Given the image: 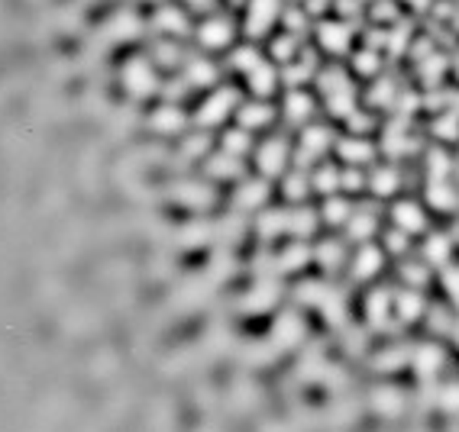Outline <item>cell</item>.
Returning a JSON list of instances; mask_svg holds the SVG:
<instances>
[{"label":"cell","instance_id":"obj_1","mask_svg":"<svg viewBox=\"0 0 459 432\" xmlns=\"http://www.w3.org/2000/svg\"><path fill=\"white\" fill-rule=\"evenodd\" d=\"M123 87H127L130 97H149V94H156L159 87V77H156V68L146 62V58H130L123 65Z\"/></svg>","mask_w":459,"mask_h":432},{"label":"cell","instance_id":"obj_2","mask_svg":"<svg viewBox=\"0 0 459 432\" xmlns=\"http://www.w3.org/2000/svg\"><path fill=\"white\" fill-rule=\"evenodd\" d=\"M236 104H240V94H236L233 87H220V91H213L211 97L201 104L194 119H198V126H217L230 117V110H233Z\"/></svg>","mask_w":459,"mask_h":432},{"label":"cell","instance_id":"obj_3","mask_svg":"<svg viewBox=\"0 0 459 432\" xmlns=\"http://www.w3.org/2000/svg\"><path fill=\"white\" fill-rule=\"evenodd\" d=\"M278 0H249V10H246V36H253V39H259V36H265L272 29V23H275L278 16Z\"/></svg>","mask_w":459,"mask_h":432},{"label":"cell","instance_id":"obj_4","mask_svg":"<svg viewBox=\"0 0 459 432\" xmlns=\"http://www.w3.org/2000/svg\"><path fill=\"white\" fill-rule=\"evenodd\" d=\"M198 39L204 49H223V45H230V39H233V23L226 20V16H211V20L201 23Z\"/></svg>","mask_w":459,"mask_h":432},{"label":"cell","instance_id":"obj_5","mask_svg":"<svg viewBox=\"0 0 459 432\" xmlns=\"http://www.w3.org/2000/svg\"><path fill=\"white\" fill-rule=\"evenodd\" d=\"M285 161H288V146L282 139L262 142L259 152H255V165H259L262 175H282Z\"/></svg>","mask_w":459,"mask_h":432},{"label":"cell","instance_id":"obj_6","mask_svg":"<svg viewBox=\"0 0 459 432\" xmlns=\"http://www.w3.org/2000/svg\"><path fill=\"white\" fill-rule=\"evenodd\" d=\"M304 335V326L295 313H282V320L272 326V345L275 349H291L297 339Z\"/></svg>","mask_w":459,"mask_h":432},{"label":"cell","instance_id":"obj_7","mask_svg":"<svg viewBox=\"0 0 459 432\" xmlns=\"http://www.w3.org/2000/svg\"><path fill=\"white\" fill-rule=\"evenodd\" d=\"M275 297H278V287L272 284V281H259V284L243 297V310H246V313H265V310H272Z\"/></svg>","mask_w":459,"mask_h":432},{"label":"cell","instance_id":"obj_8","mask_svg":"<svg viewBox=\"0 0 459 432\" xmlns=\"http://www.w3.org/2000/svg\"><path fill=\"white\" fill-rule=\"evenodd\" d=\"M149 126H152L156 133H162V136L181 133V129H184V113L178 110L175 104H162L156 113H152V119H149Z\"/></svg>","mask_w":459,"mask_h":432},{"label":"cell","instance_id":"obj_9","mask_svg":"<svg viewBox=\"0 0 459 432\" xmlns=\"http://www.w3.org/2000/svg\"><path fill=\"white\" fill-rule=\"evenodd\" d=\"M327 142H330V133H327L324 126H314V129H307V133H304V139H301L297 165H311V161L327 148Z\"/></svg>","mask_w":459,"mask_h":432},{"label":"cell","instance_id":"obj_10","mask_svg":"<svg viewBox=\"0 0 459 432\" xmlns=\"http://www.w3.org/2000/svg\"><path fill=\"white\" fill-rule=\"evenodd\" d=\"M152 26L165 36H184L188 33V16H184L178 7H162L156 16H152Z\"/></svg>","mask_w":459,"mask_h":432},{"label":"cell","instance_id":"obj_11","mask_svg":"<svg viewBox=\"0 0 459 432\" xmlns=\"http://www.w3.org/2000/svg\"><path fill=\"white\" fill-rule=\"evenodd\" d=\"M265 197H269V188L262 181H243L240 190L233 194V203H236V210H255L265 203Z\"/></svg>","mask_w":459,"mask_h":432},{"label":"cell","instance_id":"obj_12","mask_svg":"<svg viewBox=\"0 0 459 432\" xmlns=\"http://www.w3.org/2000/svg\"><path fill=\"white\" fill-rule=\"evenodd\" d=\"M175 197H178L181 203H188V207H194V210H201V207H207V203H213V190L204 188V184H198V181H184V184H178V188H175Z\"/></svg>","mask_w":459,"mask_h":432},{"label":"cell","instance_id":"obj_13","mask_svg":"<svg viewBox=\"0 0 459 432\" xmlns=\"http://www.w3.org/2000/svg\"><path fill=\"white\" fill-rule=\"evenodd\" d=\"M411 362H414V371L421 377H431L440 371V364H443V352L437 349V345H421V349L411 355Z\"/></svg>","mask_w":459,"mask_h":432},{"label":"cell","instance_id":"obj_14","mask_svg":"<svg viewBox=\"0 0 459 432\" xmlns=\"http://www.w3.org/2000/svg\"><path fill=\"white\" fill-rule=\"evenodd\" d=\"M246 77H249V87H253V94H259V97H265V94L275 91V71L262 62V58L246 71Z\"/></svg>","mask_w":459,"mask_h":432},{"label":"cell","instance_id":"obj_15","mask_svg":"<svg viewBox=\"0 0 459 432\" xmlns=\"http://www.w3.org/2000/svg\"><path fill=\"white\" fill-rule=\"evenodd\" d=\"M401 406H404V400L395 387H379V391L372 394V410L381 413V416H398Z\"/></svg>","mask_w":459,"mask_h":432},{"label":"cell","instance_id":"obj_16","mask_svg":"<svg viewBox=\"0 0 459 432\" xmlns=\"http://www.w3.org/2000/svg\"><path fill=\"white\" fill-rule=\"evenodd\" d=\"M207 175L211 178H240L243 175V165L236 155L223 152V155H213L211 161H207Z\"/></svg>","mask_w":459,"mask_h":432},{"label":"cell","instance_id":"obj_17","mask_svg":"<svg viewBox=\"0 0 459 432\" xmlns=\"http://www.w3.org/2000/svg\"><path fill=\"white\" fill-rule=\"evenodd\" d=\"M104 33L110 36V39H133V36H139V20H136L133 14H117L104 26Z\"/></svg>","mask_w":459,"mask_h":432},{"label":"cell","instance_id":"obj_18","mask_svg":"<svg viewBox=\"0 0 459 432\" xmlns=\"http://www.w3.org/2000/svg\"><path fill=\"white\" fill-rule=\"evenodd\" d=\"M184 77H188V84H194V87H211V84L217 81V68H213L211 62H204V58H191Z\"/></svg>","mask_w":459,"mask_h":432},{"label":"cell","instance_id":"obj_19","mask_svg":"<svg viewBox=\"0 0 459 432\" xmlns=\"http://www.w3.org/2000/svg\"><path fill=\"white\" fill-rule=\"evenodd\" d=\"M265 123H272V110L265 104L240 107V126H243V129H262Z\"/></svg>","mask_w":459,"mask_h":432},{"label":"cell","instance_id":"obj_20","mask_svg":"<svg viewBox=\"0 0 459 432\" xmlns=\"http://www.w3.org/2000/svg\"><path fill=\"white\" fill-rule=\"evenodd\" d=\"M307 261H311V252L304 249V245H288V249L275 258V268L278 271H297V268H304Z\"/></svg>","mask_w":459,"mask_h":432},{"label":"cell","instance_id":"obj_21","mask_svg":"<svg viewBox=\"0 0 459 432\" xmlns=\"http://www.w3.org/2000/svg\"><path fill=\"white\" fill-rule=\"evenodd\" d=\"M395 223L401 226L404 232H417V230H424V213H421V207H414V203H398Z\"/></svg>","mask_w":459,"mask_h":432},{"label":"cell","instance_id":"obj_22","mask_svg":"<svg viewBox=\"0 0 459 432\" xmlns=\"http://www.w3.org/2000/svg\"><path fill=\"white\" fill-rule=\"evenodd\" d=\"M381 268V252L379 249H362L353 261V274L356 278H372L375 271Z\"/></svg>","mask_w":459,"mask_h":432},{"label":"cell","instance_id":"obj_23","mask_svg":"<svg viewBox=\"0 0 459 432\" xmlns=\"http://www.w3.org/2000/svg\"><path fill=\"white\" fill-rule=\"evenodd\" d=\"M285 117L291 119V123H301V119L311 117V97L301 91H291L288 94V104H285Z\"/></svg>","mask_w":459,"mask_h":432},{"label":"cell","instance_id":"obj_24","mask_svg":"<svg viewBox=\"0 0 459 432\" xmlns=\"http://www.w3.org/2000/svg\"><path fill=\"white\" fill-rule=\"evenodd\" d=\"M389 310H391V300L389 293H372L369 297V320H372V326H385V320H389Z\"/></svg>","mask_w":459,"mask_h":432},{"label":"cell","instance_id":"obj_25","mask_svg":"<svg viewBox=\"0 0 459 432\" xmlns=\"http://www.w3.org/2000/svg\"><path fill=\"white\" fill-rule=\"evenodd\" d=\"M223 152L236 155V158L249 152V133L243 129V126H240V129H230V133L223 136Z\"/></svg>","mask_w":459,"mask_h":432},{"label":"cell","instance_id":"obj_26","mask_svg":"<svg viewBox=\"0 0 459 432\" xmlns=\"http://www.w3.org/2000/svg\"><path fill=\"white\" fill-rule=\"evenodd\" d=\"M288 232L291 236H311L314 232V216L307 210H295L288 213Z\"/></svg>","mask_w":459,"mask_h":432},{"label":"cell","instance_id":"obj_27","mask_svg":"<svg viewBox=\"0 0 459 432\" xmlns=\"http://www.w3.org/2000/svg\"><path fill=\"white\" fill-rule=\"evenodd\" d=\"M317 258H320V265H324L327 271H333V268L343 265V245L339 242H324L317 249Z\"/></svg>","mask_w":459,"mask_h":432},{"label":"cell","instance_id":"obj_28","mask_svg":"<svg viewBox=\"0 0 459 432\" xmlns=\"http://www.w3.org/2000/svg\"><path fill=\"white\" fill-rule=\"evenodd\" d=\"M282 230H288V213H265L259 220V232L265 239H272V236H278Z\"/></svg>","mask_w":459,"mask_h":432},{"label":"cell","instance_id":"obj_29","mask_svg":"<svg viewBox=\"0 0 459 432\" xmlns=\"http://www.w3.org/2000/svg\"><path fill=\"white\" fill-rule=\"evenodd\" d=\"M339 152H343V158H347L349 165H362V161L372 158V146H366V142H343Z\"/></svg>","mask_w":459,"mask_h":432},{"label":"cell","instance_id":"obj_30","mask_svg":"<svg viewBox=\"0 0 459 432\" xmlns=\"http://www.w3.org/2000/svg\"><path fill=\"white\" fill-rule=\"evenodd\" d=\"M404 362H411L408 349H391V352H381L379 362H375V368L379 371H395V368H401Z\"/></svg>","mask_w":459,"mask_h":432},{"label":"cell","instance_id":"obj_31","mask_svg":"<svg viewBox=\"0 0 459 432\" xmlns=\"http://www.w3.org/2000/svg\"><path fill=\"white\" fill-rule=\"evenodd\" d=\"M421 307H424V300L417 297V293H401V297H398V313H401V320H417V316H421Z\"/></svg>","mask_w":459,"mask_h":432},{"label":"cell","instance_id":"obj_32","mask_svg":"<svg viewBox=\"0 0 459 432\" xmlns=\"http://www.w3.org/2000/svg\"><path fill=\"white\" fill-rule=\"evenodd\" d=\"M395 188H398V175L391 171V168H381V171H375L372 175V190L375 194H391Z\"/></svg>","mask_w":459,"mask_h":432},{"label":"cell","instance_id":"obj_33","mask_svg":"<svg viewBox=\"0 0 459 432\" xmlns=\"http://www.w3.org/2000/svg\"><path fill=\"white\" fill-rule=\"evenodd\" d=\"M314 188L320 190V194H330V190L339 188V171H333V168H320L317 178H314Z\"/></svg>","mask_w":459,"mask_h":432},{"label":"cell","instance_id":"obj_34","mask_svg":"<svg viewBox=\"0 0 459 432\" xmlns=\"http://www.w3.org/2000/svg\"><path fill=\"white\" fill-rule=\"evenodd\" d=\"M320 39H324V45H327V49H343V45H347V29L339 26V23H337V26H333V23H330V26H324V33H320Z\"/></svg>","mask_w":459,"mask_h":432},{"label":"cell","instance_id":"obj_35","mask_svg":"<svg viewBox=\"0 0 459 432\" xmlns=\"http://www.w3.org/2000/svg\"><path fill=\"white\" fill-rule=\"evenodd\" d=\"M304 194H307V178H304L301 171H295V175L285 181V197H291V200H301Z\"/></svg>","mask_w":459,"mask_h":432},{"label":"cell","instance_id":"obj_36","mask_svg":"<svg viewBox=\"0 0 459 432\" xmlns=\"http://www.w3.org/2000/svg\"><path fill=\"white\" fill-rule=\"evenodd\" d=\"M369 232H372V216L369 213H359L349 220V236L353 239H369Z\"/></svg>","mask_w":459,"mask_h":432},{"label":"cell","instance_id":"obj_37","mask_svg":"<svg viewBox=\"0 0 459 432\" xmlns=\"http://www.w3.org/2000/svg\"><path fill=\"white\" fill-rule=\"evenodd\" d=\"M324 216H327V223H343V220L349 216V203L330 200V203H327V210H324Z\"/></svg>","mask_w":459,"mask_h":432},{"label":"cell","instance_id":"obj_38","mask_svg":"<svg viewBox=\"0 0 459 432\" xmlns=\"http://www.w3.org/2000/svg\"><path fill=\"white\" fill-rule=\"evenodd\" d=\"M446 255H450V242L446 239H431L427 242V258L431 261H446Z\"/></svg>","mask_w":459,"mask_h":432},{"label":"cell","instance_id":"obj_39","mask_svg":"<svg viewBox=\"0 0 459 432\" xmlns=\"http://www.w3.org/2000/svg\"><path fill=\"white\" fill-rule=\"evenodd\" d=\"M156 62H162V65H178V62H181V52H178L175 45H172V42H162V45L156 49Z\"/></svg>","mask_w":459,"mask_h":432},{"label":"cell","instance_id":"obj_40","mask_svg":"<svg viewBox=\"0 0 459 432\" xmlns=\"http://www.w3.org/2000/svg\"><path fill=\"white\" fill-rule=\"evenodd\" d=\"M440 404H443V410L459 413V384H450V387L440 394Z\"/></svg>","mask_w":459,"mask_h":432},{"label":"cell","instance_id":"obj_41","mask_svg":"<svg viewBox=\"0 0 459 432\" xmlns=\"http://www.w3.org/2000/svg\"><path fill=\"white\" fill-rule=\"evenodd\" d=\"M204 148H207V139H204V136H194V139L184 142V155H188V158H198V155L204 152Z\"/></svg>","mask_w":459,"mask_h":432},{"label":"cell","instance_id":"obj_42","mask_svg":"<svg viewBox=\"0 0 459 432\" xmlns=\"http://www.w3.org/2000/svg\"><path fill=\"white\" fill-rule=\"evenodd\" d=\"M291 49H295V39H291V36H285V39L275 42V55L278 58H291Z\"/></svg>","mask_w":459,"mask_h":432},{"label":"cell","instance_id":"obj_43","mask_svg":"<svg viewBox=\"0 0 459 432\" xmlns=\"http://www.w3.org/2000/svg\"><path fill=\"white\" fill-rule=\"evenodd\" d=\"M339 181H343V188H349V190H359L362 188V175H359V171H347V175H339Z\"/></svg>","mask_w":459,"mask_h":432},{"label":"cell","instance_id":"obj_44","mask_svg":"<svg viewBox=\"0 0 459 432\" xmlns=\"http://www.w3.org/2000/svg\"><path fill=\"white\" fill-rule=\"evenodd\" d=\"M404 278L408 281H414V284H424V268H417V265H404Z\"/></svg>","mask_w":459,"mask_h":432},{"label":"cell","instance_id":"obj_45","mask_svg":"<svg viewBox=\"0 0 459 432\" xmlns=\"http://www.w3.org/2000/svg\"><path fill=\"white\" fill-rule=\"evenodd\" d=\"M191 10H198V14H211L213 7H217V0H188Z\"/></svg>","mask_w":459,"mask_h":432},{"label":"cell","instance_id":"obj_46","mask_svg":"<svg viewBox=\"0 0 459 432\" xmlns=\"http://www.w3.org/2000/svg\"><path fill=\"white\" fill-rule=\"evenodd\" d=\"M446 291L459 300V271H456V268H453V271H446Z\"/></svg>","mask_w":459,"mask_h":432},{"label":"cell","instance_id":"obj_47","mask_svg":"<svg viewBox=\"0 0 459 432\" xmlns=\"http://www.w3.org/2000/svg\"><path fill=\"white\" fill-rule=\"evenodd\" d=\"M389 245H391L395 252H401V249H404V239H401V236H391V239H389Z\"/></svg>","mask_w":459,"mask_h":432}]
</instances>
